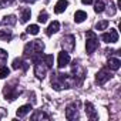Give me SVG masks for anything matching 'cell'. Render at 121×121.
<instances>
[{
    "label": "cell",
    "instance_id": "cell-1",
    "mask_svg": "<svg viewBox=\"0 0 121 121\" xmlns=\"http://www.w3.org/2000/svg\"><path fill=\"white\" fill-rule=\"evenodd\" d=\"M44 50V43L41 40H34V41H30L26 44L24 47V54L26 56H33L36 53H41Z\"/></svg>",
    "mask_w": 121,
    "mask_h": 121
},
{
    "label": "cell",
    "instance_id": "cell-2",
    "mask_svg": "<svg viewBox=\"0 0 121 121\" xmlns=\"http://www.w3.org/2000/svg\"><path fill=\"white\" fill-rule=\"evenodd\" d=\"M98 48V37L95 36L94 31H87V43H86V50L88 54H93Z\"/></svg>",
    "mask_w": 121,
    "mask_h": 121
},
{
    "label": "cell",
    "instance_id": "cell-3",
    "mask_svg": "<svg viewBox=\"0 0 121 121\" xmlns=\"http://www.w3.org/2000/svg\"><path fill=\"white\" fill-rule=\"evenodd\" d=\"M61 44H63L64 51L70 53V51H73V50H74V47H76V37H74L73 34L64 36V37H63V40H61Z\"/></svg>",
    "mask_w": 121,
    "mask_h": 121
},
{
    "label": "cell",
    "instance_id": "cell-4",
    "mask_svg": "<svg viewBox=\"0 0 121 121\" xmlns=\"http://www.w3.org/2000/svg\"><path fill=\"white\" fill-rule=\"evenodd\" d=\"M77 107H78V103H73V104H70L66 108V117H67V120H77L78 118V110H77Z\"/></svg>",
    "mask_w": 121,
    "mask_h": 121
},
{
    "label": "cell",
    "instance_id": "cell-5",
    "mask_svg": "<svg viewBox=\"0 0 121 121\" xmlns=\"http://www.w3.org/2000/svg\"><path fill=\"white\" fill-rule=\"evenodd\" d=\"M101 40L105 43H117L118 41V33L115 29H111L110 33H103L101 34Z\"/></svg>",
    "mask_w": 121,
    "mask_h": 121
},
{
    "label": "cell",
    "instance_id": "cell-6",
    "mask_svg": "<svg viewBox=\"0 0 121 121\" xmlns=\"http://www.w3.org/2000/svg\"><path fill=\"white\" fill-rule=\"evenodd\" d=\"M111 78V74H110V71L107 70V69H103V70H100L98 73H97V76H95V81H97V84H105L108 80Z\"/></svg>",
    "mask_w": 121,
    "mask_h": 121
},
{
    "label": "cell",
    "instance_id": "cell-7",
    "mask_svg": "<svg viewBox=\"0 0 121 121\" xmlns=\"http://www.w3.org/2000/svg\"><path fill=\"white\" fill-rule=\"evenodd\" d=\"M69 63H70V54L64 50L61 53H58V61H57L58 69H64L66 66H69Z\"/></svg>",
    "mask_w": 121,
    "mask_h": 121
},
{
    "label": "cell",
    "instance_id": "cell-8",
    "mask_svg": "<svg viewBox=\"0 0 121 121\" xmlns=\"http://www.w3.org/2000/svg\"><path fill=\"white\" fill-rule=\"evenodd\" d=\"M3 94H4L6 100L13 101V100L19 95V90H17V88H14V87H12V86H6V87H4V90H3Z\"/></svg>",
    "mask_w": 121,
    "mask_h": 121
},
{
    "label": "cell",
    "instance_id": "cell-9",
    "mask_svg": "<svg viewBox=\"0 0 121 121\" xmlns=\"http://www.w3.org/2000/svg\"><path fill=\"white\" fill-rule=\"evenodd\" d=\"M46 73H47V67H46V64L41 63V61L36 63V66H34V74H36V77H37V78H44Z\"/></svg>",
    "mask_w": 121,
    "mask_h": 121
},
{
    "label": "cell",
    "instance_id": "cell-10",
    "mask_svg": "<svg viewBox=\"0 0 121 121\" xmlns=\"http://www.w3.org/2000/svg\"><path fill=\"white\" fill-rule=\"evenodd\" d=\"M67 6H69V2H67V0H58V2L56 3V6H54V12H56L57 14H60V13H63V12L67 9Z\"/></svg>",
    "mask_w": 121,
    "mask_h": 121
},
{
    "label": "cell",
    "instance_id": "cell-11",
    "mask_svg": "<svg viewBox=\"0 0 121 121\" xmlns=\"http://www.w3.org/2000/svg\"><path fill=\"white\" fill-rule=\"evenodd\" d=\"M84 107H86V114L90 117V118H97L98 115H97V111L94 110V105L90 103V101H87L86 104H84Z\"/></svg>",
    "mask_w": 121,
    "mask_h": 121
},
{
    "label": "cell",
    "instance_id": "cell-12",
    "mask_svg": "<svg viewBox=\"0 0 121 121\" xmlns=\"http://www.w3.org/2000/svg\"><path fill=\"white\" fill-rule=\"evenodd\" d=\"M108 67H110V70L117 71V70L121 67V61H120V58H117V57H111V58L108 60Z\"/></svg>",
    "mask_w": 121,
    "mask_h": 121
},
{
    "label": "cell",
    "instance_id": "cell-13",
    "mask_svg": "<svg viewBox=\"0 0 121 121\" xmlns=\"http://www.w3.org/2000/svg\"><path fill=\"white\" fill-rule=\"evenodd\" d=\"M58 30H60V23L54 20L53 23H50V26L47 27V31H46V33H47V36H51V34L57 33Z\"/></svg>",
    "mask_w": 121,
    "mask_h": 121
},
{
    "label": "cell",
    "instance_id": "cell-14",
    "mask_svg": "<svg viewBox=\"0 0 121 121\" xmlns=\"http://www.w3.org/2000/svg\"><path fill=\"white\" fill-rule=\"evenodd\" d=\"M31 110H33V107H31L30 104H24V105H22V107L17 110V117H24V115H27Z\"/></svg>",
    "mask_w": 121,
    "mask_h": 121
},
{
    "label": "cell",
    "instance_id": "cell-15",
    "mask_svg": "<svg viewBox=\"0 0 121 121\" xmlns=\"http://www.w3.org/2000/svg\"><path fill=\"white\" fill-rule=\"evenodd\" d=\"M86 19H87V13H86V12L77 10V12L74 13V22H76V23H83Z\"/></svg>",
    "mask_w": 121,
    "mask_h": 121
},
{
    "label": "cell",
    "instance_id": "cell-16",
    "mask_svg": "<svg viewBox=\"0 0 121 121\" xmlns=\"http://www.w3.org/2000/svg\"><path fill=\"white\" fill-rule=\"evenodd\" d=\"M43 60H44V64H46V67L47 69H51L53 67V63H54V57H53V54H43Z\"/></svg>",
    "mask_w": 121,
    "mask_h": 121
},
{
    "label": "cell",
    "instance_id": "cell-17",
    "mask_svg": "<svg viewBox=\"0 0 121 121\" xmlns=\"http://www.w3.org/2000/svg\"><path fill=\"white\" fill-rule=\"evenodd\" d=\"M13 69H14V70H17V69L26 70V69H27V63H24L22 58H14V61H13Z\"/></svg>",
    "mask_w": 121,
    "mask_h": 121
},
{
    "label": "cell",
    "instance_id": "cell-18",
    "mask_svg": "<svg viewBox=\"0 0 121 121\" xmlns=\"http://www.w3.org/2000/svg\"><path fill=\"white\" fill-rule=\"evenodd\" d=\"M30 16H31L30 9H23V10H22V16H20V22H22V23H27L29 19H30Z\"/></svg>",
    "mask_w": 121,
    "mask_h": 121
},
{
    "label": "cell",
    "instance_id": "cell-19",
    "mask_svg": "<svg viewBox=\"0 0 121 121\" xmlns=\"http://www.w3.org/2000/svg\"><path fill=\"white\" fill-rule=\"evenodd\" d=\"M16 16H13V14H10V16H6L4 19H3V26H14L16 24Z\"/></svg>",
    "mask_w": 121,
    "mask_h": 121
},
{
    "label": "cell",
    "instance_id": "cell-20",
    "mask_svg": "<svg viewBox=\"0 0 121 121\" xmlns=\"http://www.w3.org/2000/svg\"><path fill=\"white\" fill-rule=\"evenodd\" d=\"M105 10V4L103 0H97V2L94 3V12L95 13H103Z\"/></svg>",
    "mask_w": 121,
    "mask_h": 121
},
{
    "label": "cell",
    "instance_id": "cell-21",
    "mask_svg": "<svg viewBox=\"0 0 121 121\" xmlns=\"http://www.w3.org/2000/svg\"><path fill=\"white\" fill-rule=\"evenodd\" d=\"M12 30H2L0 31V39H3V40H12Z\"/></svg>",
    "mask_w": 121,
    "mask_h": 121
},
{
    "label": "cell",
    "instance_id": "cell-22",
    "mask_svg": "<svg viewBox=\"0 0 121 121\" xmlns=\"http://www.w3.org/2000/svg\"><path fill=\"white\" fill-rule=\"evenodd\" d=\"M39 30H40V29H39L37 24H30V26L27 27L26 31H27V34H33V36H36V34L39 33Z\"/></svg>",
    "mask_w": 121,
    "mask_h": 121
},
{
    "label": "cell",
    "instance_id": "cell-23",
    "mask_svg": "<svg viewBox=\"0 0 121 121\" xmlns=\"http://www.w3.org/2000/svg\"><path fill=\"white\" fill-rule=\"evenodd\" d=\"M39 118L48 120V115H47V114H44V112H41V111H37V112H34V114L31 115V120H39Z\"/></svg>",
    "mask_w": 121,
    "mask_h": 121
},
{
    "label": "cell",
    "instance_id": "cell-24",
    "mask_svg": "<svg viewBox=\"0 0 121 121\" xmlns=\"http://www.w3.org/2000/svg\"><path fill=\"white\" fill-rule=\"evenodd\" d=\"M107 27H108V22L107 20H101V22H98L95 24V29L97 30H105Z\"/></svg>",
    "mask_w": 121,
    "mask_h": 121
},
{
    "label": "cell",
    "instance_id": "cell-25",
    "mask_svg": "<svg viewBox=\"0 0 121 121\" xmlns=\"http://www.w3.org/2000/svg\"><path fill=\"white\" fill-rule=\"evenodd\" d=\"M10 74V70L7 67H0V78H6Z\"/></svg>",
    "mask_w": 121,
    "mask_h": 121
},
{
    "label": "cell",
    "instance_id": "cell-26",
    "mask_svg": "<svg viewBox=\"0 0 121 121\" xmlns=\"http://www.w3.org/2000/svg\"><path fill=\"white\" fill-rule=\"evenodd\" d=\"M47 19H48V14H47L46 12H43V13L39 14V19H37V20H39V23H46Z\"/></svg>",
    "mask_w": 121,
    "mask_h": 121
},
{
    "label": "cell",
    "instance_id": "cell-27",
    "mask_svg": "<svg viewBox=\"0 0 121 121\" xmlns=\"http://www.w3.org/2000/svg\"><path fill=\"white\" fill-rule=\"evenodd\" d=\"M10 3H12V0H0V9H3V7H7Z\"/></svg>",
    "mask_w": 121,
    "mask_h": 121
},
{
    "label": "cell",
    "instance_id": "cell-28",
    "mask_svg": "<svg viewBox=\"0 0 121 121\" xmlns=\"http://www.w3.org/2000/svg\"><path fill=\"white\" fill-rule=\"evenodd\" d=\"M7 56H9V53H7L6 50L0 48V58H2V60H6V58H7Z\"/></svg>",
    "mask_w": 121,
    "mask_h": 121
},
{
    "label": "cell",
    "instance_id": "cell-29",
    "mask_svg": "<svg viewBox=\"0 0 121 121\" xmlns=\"http://www.w3.org/2000/svg\"><path fill=\"white\" fill-rule=\"evenodd\" d=\"M81 2H83V4H91L93 0H81Z\"/></svg>",
    "mask_w": 121,
    "mask_h": 121
},
{
    "label": "cell",
    "instance_id": "cell-30",
    "mask_svg": "<svg viewBox=\"0 0 121 121\" xmlns=\"http://www.w3.org/2000/svg\"><path fill=\"white\" fill-rule=\"evenodd\" d=\"M22 2H24V3H34L36 0H22Z\"/></svg>",
    "mask_w": 121,
    "mask_h": 121
},
{
    "label": "cell",
    "instance_id": "cell-31",
    "mask_svg": "<svg viewBox=\"0 0 121 121\" xmlns=\"http://www.w3.org/2000/svg\"><path fill=\"white\" fill-rule=\"evenodd\" d=\"M117 6H118V9H121V0H118V2H117Z\"/></svg>",
    "mask_w": 121,
    "mask_h": 121
}]
</instances>
